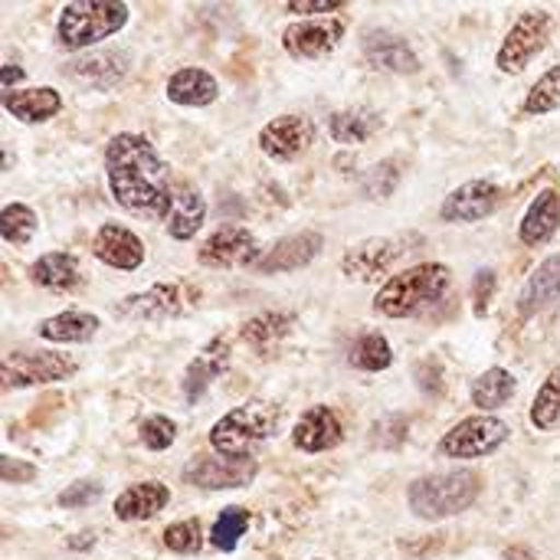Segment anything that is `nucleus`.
Wrapping results in <instances>:
<instances>
[{
	"label": "nucleus",
	"mask_w": 560,
	"mask_h": 560,
	"mask_svg": "<svg viewBox=\"0 0 560 560\" xmlns=\"http://www.w3.org/2000/svg\"><path fill=\"white\" fill-rule=\"evenodd\" d=\"M560 295V253H555L551 259H545L522 285L518 292V315L532 318L541 308H548Z\"/></svg>",
	"instance_id": "28"
},
{
	"label": "nucleus",
	"mask_w": 560,
	"mask_h": 560,
	"mask_svg": "<svg viewBox=\"0 0 560 560\" xmlns=\"http://www.w3.org/2000/svg\"><path fill=\"white\" fill-rule=\"evenodd\" d=\"M315 560H318V558H315Z\"/></svg>",
	"instance_id": "46"
},
{
	"label": "nucleus",
	"mask_w": 560,
	"mask_h": 560,
	"mask_svg": "<svg viewBox=\"0 0 560 560\" xmlns=\"http://www.w3.org/2000/svg\"><path fill=\"white\" fill-rule=\"evenodd\" d=\"M479 495H482L479 472L456 469V472H433L413 479L407 489V505L420 522H443L472 509Z\"/></svg>",
	"instance_id": "3"
},
{
	"label": "nucleus",
	"mask_w": 560,
	"mask_h": 560,
	"mask_svg": "<svg viewBox=\"0 0 560 560\" xmlns=\"http://www.w3.org/2000/svg\"><path fill=\"white\" fill-rule=\"evenodd\" d=\"M138 436H141V443L148 446V450H154V453H164V450H171L174 446V440H177V423L171 420V417H144L141 420V427H138Z\"/></svg>",
	"instance_id": "39"
},
{
	"label": "nucleus",
	"mask_w": 560,
	"mask_h": 560,
	"mask_svg": "<svg viewBox=\"0 0 560 560\" xmlns=\"http://www.w3.org/2000/svg\"><path fill=\"white\" fill-rule=\"evenodd\" d=\"M98 328H102L98 315L82 312V308H69V312H59V315L39 322L36 335L43 341H52V345H85L98 335Z\"/></svg>",
	"instance_id": "27"
},
{
	"label": "nucleus",
	"mask_w": 560,
	"mask_h": 560,
	"mask_svg": "<svg viewBox=\"0 0 560 560\" xmlns=\"http://www.w3.org/2000/svg\"><path fill=\"white\" fill-rule=\"evenodd\" d=\"M282 427V410L269 400H249L236 410H226L213 430H210V446L213 453L226 456H249L259 443L272 440Z\"/></svg>",
	"instance_id": "4"
},
{
	"label": "nucleus",
	"mask_w": 560,
	"mask_h": 560,
	"mask_svg": "<svg viewBox=\"0 0 560 560\" xmlns=\"http://www.w3.org/2000/svg\"><path fill=\"white\" fill-rule=\"evenodd\" d=\"M495 292V272L492 269H482L472 282V305H476V315H486L489 312V299Z\"/></svg>",
	"instance_id": "42"
},
{
	"label": "nucleus",
	"mask_w": 560,
	"mask_h": 560,
	"mask_svg": "<svg viewBox=\"0 0 560 560\" xmlns=\"http://www.w3.org/2000/svg\"><path fill=\"white\" fill-rule=\"evenodd\" d=\"M20 79H26V72L20 69V66H13V62H7V66H0V85L10 92V85H16Z\"/></svg>",
	"instance_id": "44"
},
{
	"label": "nucleus",
	"mask_w": 560,
	"mask_h": 560,
	"mask_svg": "<svg viewBox=\"0 0 560 560\" xmlns=\"http://www.w3.org/2000/svg\"><path fill=\"white\" fill-rule=\"evenodd\" d=\"M560 230V190L558 187H545L525 210L518 236L525 246H545Z\"/></svg>",
	"instance_id": "23"
},
{
	"label": "nucleus",
	"mask_w": 560,
	"mask_h": 560,
	"mask_svg": "<svg viewBox=\"0 0 560 560\" xmlns=\"http://www.w3.org/2000/svg\"><path fill=\"white\" fill-rule=\"evenodd\" d=\"M0 105H3L13 118H20V121H26V125H43V121H49L52 115H59L62 95H59L52 85H36V89L3 92V95H0Z\"/></svg>",
	"instance_id": "25"
},
{
	"label": "nucleus",
	"mask_w": 560,
	"mask_h": 560,
	"mask_svg": "<svg viewBox=\"0 0 560 560\" xmlns=\"http://www.w3.org/2000/svg\"><path fill=\"white\" fill-rule=\"evenodd\" d=\"M407 253V246L400 240H368V243H358L354 249H348L341 269L348 279H358V282H374L381 272H387L400 256Z\"/></svg>",
	"instance_id": "18"
},
{
	"label": "nucleus",
	"mask_w": 560,
	"mask_h": 560,
	"mask_svg": "<svg viewBox=\"0 0 560 560\" xmlns=\"http://www.w3.org/2000/svg\"><path fill=\"white\" fill-rule=\"evenodd\" d=\"M325 249V236L318 230H302L295 236H285L279 240L259 262L256 269L266 272V276H276V272H299L305 266H312Z\"/></svg>",
	"instance_id": "15"
},
{
	"label": "nucleus",
	"mask_w": 560,
	"mask_h": 560,
	"mask_svg": "<svg viewBox=\"0 0 560 560\" xmlns=\"http://www.w3.org/2000/svg\"><path fill=\"white\" fill-rule=\"evenodd\" d=\"M341 39H345V23L338 16L295 20L282 33V46L295 59H322V56L335 52Z\"/></svg>",
	"instance_id": "11"
},
{
	"label": "nucleus",
	"mask_w": 560,
	"mask_h": 560,
	"mask_svg": "<svg viewBox=\"0 0 560 560\" xmlns=\"http://www.w3.org/2000/svg\"><path fill=\"white\" fill-rule=\"evenodd\" d=\"M345 7V0H292L289 3V13H299V16H331Z\"/></svg>",
	"instance_id": "41"
},
{
	"label": "nucleus",
	"mask_w": 560,
	"mask_h": 560,
	"mask_svg": "<svg viewBox=\"0 0 560 560\" xmlns=\"http://www.w3.org/2000/svg\"><path fill=\"white\" fill-rule=\"evenodd\" d=\"M560 108V62L558 66H551L535 85H532V92L525 95V112L528 115H548V112H555Z\"/></svg>",
	"instance_id": "37"
},
{
	"label": "nucleus",
	"mask_w": 560,
	"mask_h": 560,
	"mask_svg": "<svg viewBox=\"0 0 560 560\" xmlns=\"http://www.w3.org/2000/svg\"><path fill=\"white\" fill-rule=\"evenodd\" d=\"M515 387H518V384H515L512 371H505V368H489L482 377L472 381V404H476L479 410L492 413V410L505 407V404L515 397Z\"/></svg>",
	"instance_id": "31"
},
{
	"label": "nucleus",
	"mask_w": 560,
	"mask_h": 560,
	"mask_svg": "<svg viewBox=\"0 0 560 560\" xmlns=\"http://www.w3.org/2000/svg\"><path fill=\"white\" fill-rule=\"evenodd\" d=\"M551 33H555V20H551L548 10H525L512 23V30L505 33V39H502V46L495 52V66L502 72H509V75L525 72L545 52Z\"/></svg>",
	"instance_id": "6"
},
{
	"label": "nucleus",
	"mask_w": 560,
	"mask_h": 560,
	"mask_svg": "<svg viewBox=\"0 0 560 560\" xmlns=\"http://www.w3.org/2000/svg\"><path fill=\"white\" fill-rule=\"evenodd\" d=\"M203 545V528L197 518H187V522H174L164 528V548L174 551V555H197Z\"/></svg>",
	"instance_id": "38"
},
{
	"label": "nucleus",
	"mask_w": 560,
	"mask_h": 560,
	"mask_svg": "<svg viewBox=\"0 0 560 560\" xmlns=\"http://www.w3.org/2000/svg\"><path fill=\"white\" fill-rule=\"evenodd\" d=\"M92 545V535H85V538H69V548H89Z\"/></svg>",
	"instance_id": "45"
},
{
	"label": "nucleus",
	"mask_w": 560,
	"mask_h": 560,
	"mask_svg": "<svg viewBox=\"0 0 560 560\" xmlns=\"http://www.w3.org/2000/svg\"><path fill=\"white\" fill-rule=\"evenodd\" d=\"M259 259H262L259 240L246 226H220L197 249V262L210 269H233V266H249Z\"/></svg>",
	"instance_id": "10"
},
{
	"label": "nucleus",
	"mask_w": 560,
	"mask_h": 560,
	"mask_svg": "<svg viewBox=\"0 0 560 560\" xmlns=\"http://www.w3.org/2000/svg\"><path fill=\"white\" fill-rule=\"evenodd\" d=\"M364 56H368L371 66L384 69V72H417L420 69V59H417L413 46L404 36H397L390 30H381V26L364 33Z\"/></svg>",
	"instance_id": "20"
},
{
	"label": "nucleus",
	"mask_w": 560,
	"mask_h": 560,
	"mask_svg": "<svg viewBox=\"0 0 560 560\" xmlns=\"http://www.w3.org/2000/svg\"><path fill=\"white\" fill-rule=\"evenodd\" d=\"M315 141V125L302 115H279L259 131V148L272 161H295Z\"/></svg>",
	"instance_id": "12"
},
{
	"label": "nucleus",
	"mask_w": 560,
	"mask_h": 560,
	"mask_svg": "<svg viewBox=\"0 0 560 560\" xmlns=\"http://www.w3.org/2000/svg\"><path fill=\"white\" fill-rule=\"evenodd\" d=\"M128 72V56L125 49H105V52H82L79 59H72L66 66V75H72V82H89L95 89L105 85H118Z\"/></svg>",
	"instance_id": "21"
},
{
	"label": "nucleus",
	"mask_w": 560,
	"mask_h": 560,
	"mask_svg": "<svg viewBox=\"0 0 560 560\" xmlns=\"http://www.w3.org/2000/svg\"><path fill=\"white\" fill-rule=\"evenodd\" d=\"M131 10L121 0H75L66 3L56 20V36L69 49H82L115 36L128 23Z\"/></svg>",
	"instance_id": "5"
},
{
	"label": "nucleus",
	"mask_w": 560,
	"mask_h": 560,
	"mask_svg": "<svg viewBox=\"0 0 560 560\" xmlns=\"http://www.w3.org/2000/svg\"><path fill=\"white\" fill-rule=\"evenodd\" d=\"M171 505V489L164 482H138L115 499L118 522H148Z\"/></svg>",
	"instance_id": "26"
},
{
	"label": "nucleus",
	"mask_w": 560,
	"mask_h": 560,
	"mask_svg": "<svg viewBox=\"0 0 560 560\" xmlns=\"http://www.w3.org/2000/svg\"><path fill=\"white\" fill-rule=\"evenodd\" d=\"M509 423L492 417V413H476L459 420L443 440H440V456L446 459H482L499 453L509 443Z\"/></svg>",
	"instance_id": "7"
},
{
	"label": "nucleus",
	"mask_w": 560,
	"mask_h": 560,
	"mask_svg": "<svg viewBox=\"0 0 560 560\" xmlns=\"http://www.w3.org/2000/svg\"><path fill=\"white\" fill-rule=\"evenodd\" d=\"M341 440H345V427H341V417L331 410V407H325V404H318V407H308L299 420H295V427H292V446L299 450V453H328V450H335V446H341Z\"/></svg>",
	"instance_id": "14"
},
{
	"label": "nucleus",
	"mask_w": 560,
	"mask_h": 560,
	"mask_svg": "<svg viewBox=\"0 0 560 560\" xmlns=\"http://www.w3.org/2000/svg\"><path fill=\"white\" fill-rule=\"evenodd\" d=\"M230 368V341L226 338H213L184 371V397L190 404H197L207 387Z\"/></svg>",
	"instance_id": "22"
},
{
	"label": "nucleus",
	"mask_w": 560,
	"mask_h": 560,
	"mask_svg": "<svg viewBox=\"0 0 560 560\" xmlns=\"http://www.w3.org/2000/svg\"><path fill=\"white\" fill-rule=\"evenodd\" d=\"M207 220V200L190 180H174L171 190V213H167V236L171 240H190L200 233Z\"/></svg>",
	"instance_id": "19"
},
{
	"label": "nucleus",
	"mask_w": 560,
	"mask_h": 560,
	"mask_svg": "<svg viewBox=\"0 0 560 560\" xmlns=\"http://www.w3.org/2000/svg\"><path fill=\"white\" fill-rule=\"evenodd\" d=\"M98 499H102V486H98L95 479H79V482H72L69 489L59 492L56 505H59V509H89V505H95Z\"/></svg>",
	"instance_id": "40"
},
{
	"label": "nucleus",
	"mask_w": 560,
	"mask_h": 560,
	"mask_svg": "<svg viewBox=\"0 0 560 560\" xmlns=\"http://www.w3.org/2000/svg\"><path fill=\"white\" fill-rule=\"evenodd\" d=\"M0 479L3 482H33L36 479V466L33 463H20L13 456L0 459Z\"/></svg>",
	"instance_id": "43"
},
{
	"label": "nucleus",
	"mask_w": 560,
	"mask_h": 560,
	"mask_svg": "<svg viewBox=\"0 0 560 560\" xmlns=\"http://www.w3.org/2000/svg\"><path fill=\"white\" fill-rule=\"evenodd\" d=\"M39 230V220H36V210L13 200L0 210V236L10 243V246H26Z\"/></svg>",
	"instance_id": "35"
},
{
	"label": "nucleus",
	"mask_w": 560,
	"mask_h": 560,
	"mask_svg": "<svg viewBox=\"0 0 560 560\" xmlns=\"http://www.w3.org/2000/svg\"><path fill=\"white\" fill-rule=\"evenodd\" d=\"M259 463L253 456H226V453H203L194 456L184 466V482L203 492H220V489H243L256 479Z\"/></svg>",
	"instance_id": "9"
},
{
	"label": "nucleus",
	"mask_w": 560,
	"mask_h": 560,
	"mask_svg": "<svg viewBox=\"0 0 560 560\" xmlns=\"http://www.w3.org/2000/svg\"><path fill=\"white\" fill-rule=\"evenodd\" d=\"M246 532H249V512L240 509V505H230V509H223V512L217 515V522L210 525V548L230 555V551H236V545H240V538H243Z\"/></svg>",
	"instance_id": "34"
},
{
	"label": "nucleus",
	"mask_w": 560,
	"mask_h": 560,
	"mask_svg": "<svg viewBox=\"0 0 560 560\" xmlns=\"http://www.w3.org/2000/svg\"><path fill=\"white\" fill-rule=\"evenodd\" d=\"M351 364L358 371H371L381 374L394 364V348L381 331H364L354 345H351Z\"/></svg>",
	"instance_id": "32"
},
{
	"label": "nucleus",
	"mask_w": 560,
	"mask_h": 560,
	"mask_svg": "<svg viewBox=\"0 0 560 560\" xmlns=\"http://www.w3.org/2000/svg\"><path fill=\"white\" fill-rule=\"evenodd\" d=\"M30 279L49 292H72L82 285V269L72 253H43L30 266Z\"/></svg>",
	"instance_id": "29"
},
{
	"label": "nucleus",
	"mask_w": 560,
	"mask_h": 560,
	"mask_svg": "<svg viewBox=\"0 0 560 560\" xmlns=\"http://www.w3.org/2000/svg\"><path fill=\"white\" fill-rule=\"evenodd\" d=\"M105 177L112 197L138 217L171 213V171L158 148L135 131H121L105 144Z\"/></svg>",
	"instance_id": "1"
},
{
	"label": "nucleus",
	"mask_w": 560,
	"mask_h": 560,
	"mask_svg": "<svg viewBox=\"0 0 560 560\" xmlns=\"http://www.w3.org/2000/svg\"><path fill=\"white\" fill-rule=\"evenodd\" d=\"M377 118L368 112H335L328 118V135L341 144H361L374 135Z\"/></svg>",
	"instance_id": "36"
},
{
	"label": "nucleus",
	"mask_w": 560,
	"mask_h": 560,
	"mask_svg": "<svg viewBox=\"0 0 560 560\" xmlns=\"http://www.w3.org/2000/svg\"><path fill=\"white\" fill-rule=\"evenodd\" d=\"M532 427L548 433V430H558L560 427V364L551 368V374L545 377V384L538 387L535 394V404H532Z\"/></svg>",
	"instance_id": "33"
},
{
	"label": "nucleus",
	"mask_w": 560,
	"mask_h": 560,
	"mask_svg": "<svg viewBox=\"0 0 560 560\" xmlns=\"http://www.w3.org/2000/svg\"><path fill=\"white\" fill-rule=\"evenodd\" d=\"M167 98L174 105L203 108V105H213L220 98V82L213 72H207L200 66H184L167 79Z\"/></svg>",
	"instance_id": "24"
},
{
	"label": "nucleus",
	"mask_w": 560,
	"mask_h": 560,
	"mask_svg": "<svg viewBox=\"0 0 560 560\" xmlns=\"http://www.w3.org/2000/svg\"><path fill=\"white\" fill-rule=\"evenodd\" d=\"M79 371L69 354L59 351H10L0 361V384L3 390H20L33 384H56Z\"/></svg>",
	"instance_id": "8"
},
{
	"label": "nucleus",
	"mask_w": 560,
	"mask_h": 560,
	"mask_svg": "<svg viewBox=\"0 0 560 560\" xmlns=\"http://www.w3.org/2000/svg\"><path fill=\"white\" fill-rule=\"evenodd\" d=\"M92 253L98 262L118 269V272H135L144 262V243L121 223H105L92 236Z\"/></svg>",
	"instance_id": "16"
},
{
	"label": "nucleus",
	"mask_w": 560,
	"mask_h": 560,
	"mask_svg": "<svg viewBox=\"0 0 560 560\" xmlns=\"http://www.w3.org/2000/svg\"><path fill=\"white\" fill-rule=\"evenodd\" d=\"M502 200V190L495 180L489 177H479V180H469V184H459L440 207V217L446 223H476V220H486Z\"/></svg>",
	"instance_id": "13"
},
{
	"label": "nucleus",
	"mask_w": 560,
	"mask_h": 560,
	"mask_svg": "<svg viewBox=\"0 0 560 560\" xmlns=\"http://www.w3.org/2000/svg\"><path fill=\"white\" fill-rule=\"evenodd\" d=\"M118 312L128 315V318H144V322L177 318V315L187 312V289L174 285V282H161V285H151V289L138 292V295L121 299Z\"/></svg>",
	"instance_id": "17"
},
{
	"label": "nucleus",
	"mask_w": 560,
	"mask_h": 560,
	"mask_svg": "<svg viewBox=\"0 0 560 560\" xmlns=\"http://www.w3.org/2000/svg\"><path fill=\"white\" fill-rule=\"evenodd\" d=\"M453 285V272L443 262H417L397 272L384 289L374 295V312L384 318H413L436 302L446 299Z\"/></svg>",
	"instance_id": "2"
},
{
	"label": "nucleus",
	"mask_w": 560,
	"mask_h": 560,
	"mask_svg": "<svg viewBox=\"0 0 560 560\" xmlns=\"http://www.w3.org/2000/svg\"><path fill=\"white\" fill-rule=\"evenodd\" d=\"M295 328V315L292 312H262L256 318H249L243 328H240V338L249 345V348H272L279 345L289 331Z\"/></svg>",
	"instance_id": "30"
}]
</instances>
